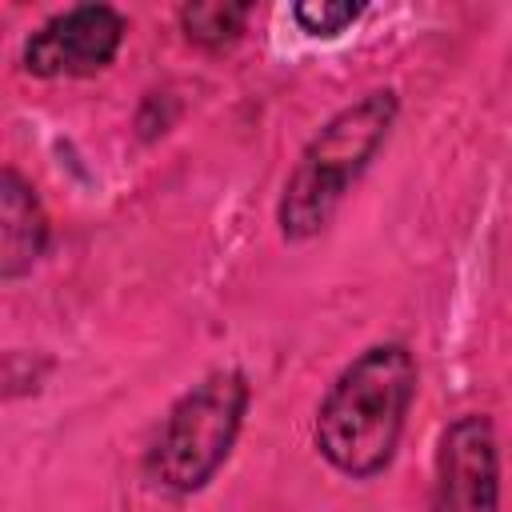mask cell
I'll return each mask as SVG.
<instances>
[{
    "label": "cell",
    "instance_id": "3957f363",
    "mask_svg": "<svg viewBox=\"0 0 512 512\" xmlns=\"http://www.w3.org/2000/svg\"><path fill=\"white\" fill-rule=\"evenodd\" d=\"M248 404L252 384L240 368H216L196 380L168 408L148 448V476L176 496L208 488L240 440Z\"/></svg>",
    "mask_w": 512,
    "mask_h": 512
},
{
    "label": "cell",
    "instance_id": "6da1fadb",
    "mask_svg": "<svg viewBox=\"0 0 512 512\" xmlns=\"http://www.w3.org/2000/svg\"><path fill=\"white\" fill-rule=\"evenodd\" d=\"M420 368L408 344L380 340L352 356L316 404V452L348 480L380 476L404 436Z\"/></svg>",
    "mask_w": 512,
    "mask_h": 512
},
{
    "label": "cell",
    "instance_id": "277c9868",
    "mask_svg": "<svg viewBox=\"0 0 512 512\" xmlns=\"http://www.w3.org/2000/svg\"><path fill=\"white\" fill-rule=\"evenodd\" d=\"M128 36V20L112 4H76L48 16L24 40V72L36 80H76L104 72Z\"/></svg>",
    "mask_w": 512,
    "mask_h": 512
},
{
    "label": "cell",
    "instance_id": "52a82bcc",
    "mask_svg": "<svg viewBox=\"0 0 512 512\" xmlns=\"http://www.w3.org/2000/svg\"><path fill=\"white\" fill-rule=\"evenodd\" d=\"M248 16H252L248 0H192V4H180V12H176L180 32L196 48H208V52L240 40Z\"/></svg>",
    "mask_w": 512,
    "mask_h": 512
},
{
    "label": "cell",
    "instance_id": "ba28073f",
    "mask_svg": "<svg viewBox=\"0 0 512 512\" xmlns=\"http://www.w3.org/2000/svg\"><path fill=\"white\" fill-rule=\"evenodd\" d=\"M360 16H364V4H352V0H300V4H292V20L308 36H340Z\"/></svg>",
    "mask_w": 512,
    "mask_h": 512
},
{
    "label": "cell",
    "instance_id": "8992f818",
    "mask_svg": "<svg viewBox=\"0 0 512 512\" xmlns=\"http://www.w3.org/2000/svg\"><path fill=\"white\" fill-rule=\"evenodd\" d=\"M48 236L52 224L36 188L8 164L0 176V280L12 284L28 276L44 256Z\"/></svg>",
    "mask_w": 512,
    "mask_h": 512
},
{
    "label": "cell",
    "instance_id": "5b68a950",
    "mask_svg": "<svg viewBox=\"0 0 512 512\" xmlns=\"http://www.w3.org/2000/svg\"><path fill=\"white\" fill-rule=\"evenodd\" d=\"M428 512H500V448L484 412H464L440 432Z\"/></svg>",
    "mask_w": 512,
    "mask_h": 512
},
{
    "label": "cell",
    "instance_id": "7a4b0ae2",
    "mask_svg": "<svg viewBox=\"0 0 512 512\" xmlns=\"http://www.w3.org/2000/svg\"><path fill=\"white\" fill-rule=\"evenodd\" d=\"M396 116H400L396 88H372L320 124V132L304 144L296 168L288 172L276 204V224L284 240L300 244L332 224L348 188L388 144Z\"/></svg>",
    "mask_w": 512,
    "mask_h": 512
}]
</instances>
